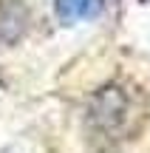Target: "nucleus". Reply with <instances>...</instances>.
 Listing matches in <instances>:
<instances>
[{
    "label": "nucleus",
    "instance_id": "obj_1",
    "mask_svg": "<svg viewBox=\"0 0 150 153\" xmlns=\"http://www.w3.org/2000/svg\"><path fill=\"white\" fill-rule=\"evenodd\" d=\"M54 11L62 23H85L96 20L105 11V0H54Z\"/></svg>",
    "mask_w": 150,
    "mask_h": 153
}]
</instances>
